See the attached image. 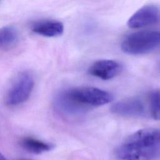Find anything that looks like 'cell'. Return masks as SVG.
I'll use <instances>...</instances> for the list:
<instances>
[{"label": "cell", "mask_w": 160, "mask_h": 160, "mask_svg": "<svg viewBox=\"0 0 160 160\" xmlns=\"http://www.w3.org/2000/svg\"><path fill=\"white\" fill-rule=\"evenodd\" d=\"M19 144L25 151L35 154H40L50 151L54 148V146L51 143L29 136L22 138L20 140Z\"/></svg>", "instance_id": "9"}, {"label": "cell", "mask_w": 160, "mask_h": 160, "mask_svg": "<svg viewBox=\"0 0 160 160\" xmlns=\"http://www.w3.org/2000/svg\"><path fill=\"white\" fill-rule=\"evenodd\" d=\"M119 160H154L160 157V129H140L126 138L116 150Z\"/></svg>", "instance_id": "1"}, {"label": "cell", "mask_w": 160, "mask_h": 160, "mask_svg": "<svg viewBox=\"0 0 160 160\" xmlns=\"http://www.w3.org/2000/svg\"><path fill=\"white\" fill-rule=\"evenodd\" d=\"M112 112L126 117H140L144 116L145 108L138 98H131L114 103L111 108Z\"/></svg>", "instance_id": "7"}, {"label": "cell", "mask_w": 160, "mask_h": 160, "mask_svg": "<svg viewBox=\"0 0 160 160\" xmlns=\"http://www.w3.org/2000/svg\"><path fill=\"white\" fill-rule=\"evenodd\" d=\"M19 39L18 31L13 26H5L0 31V46L1 49H9L14 46Z\"/></svg>", "instance_id": "10"}, {"label": "cell", "mask_w": 160, "mask_h": 160, "mask_svg": "<svg viewBox=\"0 0 160 160\" xmlns=\"http://www.w3.org/2000/svg\"><path fill=\"white\" fill-rule=\"evenodd\" d=\"M160 44V32L144 30L128 35L122 41L121 50L126 54L139 55L148 53Z\"/></svg>", "instance_id": "3"}, {"label": "cell", "mask_w": 160, "mask_h": 160, "mask_svg": "<svg viewBox=\"0 0 160 160\" xmlns=\"http://www.w3.org/2000/svg\"><path fill=\"white\" fill-rule=\"evenodd\" d=\"M122 69L121 65L117 61L101 59L94 62L88 68V73L102 80H109L117 76Z\"/></svg>", "instance_id": "6"}, {"label": "cell", "mask_w": 160, "mask_h": 160, "mask_svg": "<svg viewBox=\"0 0 160 160\" xmlns=\"http://www.w3.org/2000/svg\"><path fill=\"white\" fill-rule=\"evenodd\" d=\"M31 30L39 35L54 38L63 33L64 25L61 22L56 20H43L34 23L31 26Z\"/></svg>", "instance_id": "8"}, {"label": "cell", "mask_w": 160, "mask_h": 160, "mask_svg": "<svg viewBox=\"0 0 160 160\" xmlns=\"http://www.w3.org/2000/svg\"><path fill=\"white\" fill-rule=\"evenodd\" d=\"M0 160H8V159L5 156H4L2 153H1V155H0ZM18 160H31V159L22 158V159H18Z\"/></svg>", "instance_id": "12"}, {"label": "cell", "mask_w": 160, "mask_h": 160, "mask_svg": "<svg viewBox=\"0 0 160 160\" xmlns=\"http://www.w3.org/2000/svg\"><path fill=\"white\" fill-rule=\"evenodd\" d=\"M149 109L152 118L156 120H160V89L151 94Z\"/></svg>", "instance_id": "11"}, {"label": "cell", "mask_w": 160, "mask_h": 160, "mask_svg": "<svg viewBox=\"0 0 160 160\" xmlns=\"http://www.w3.org/2000/svg\"><path fill=\"white\" fill-rule=\"evenodd\" d=\"M34 84L31 73L28 71L19 73L6 93V104L13 107L26 101L32 91Z\"/></svg>", "instance_id": "4"}, {"label": "cell", "mask_w": 160, "mask_h": 160, "mask_svg": "<svg viewBox=\"0 0 160 160\" xmlns=\"http://www.w3.org/2000/svg\"><path fill=\"white\" fill-rule=\"evenodd\" d=\"M64 92L81 112H85L89 107L101 106L113 100L111 93L94 87H79Z\"/></svg>", "instance_id": "2"}, {"label": "cell", "mask_w": 160, "mask_h": 160, "mask_svg": "<svg viewBox=\"0 0 160 160\" xmlns=\"http://www.w3.org/2000/svg\"><path fill=\"white\" fill-rule=\"evenodd\" d=\"M160 20V9L155 5H146L138 9L128 21L130 28L138 29L156 24Z\"/></svg>", "instance_id": "5"}]
</instances>
